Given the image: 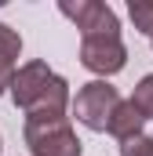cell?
Here are the masks:
<instances>
[{
	"label": "cell",
	"mask_w": 153,
	"mask_h": 156,
	"mask_svg": "<svg viewBox=\"0 0 153 156\" xmlns=\"http://www.w3.org/2000/svg\"><path fill=\"white\" fill-rule=\"evenodd\" d=\"M58 11L80 29V40H113L120 37V18L102 0H62Z\"/></svg>",
	"instance_id": "obj_2"
},
{
	"label": "cell",
	"mask_w": 153,
	"mask_h": 156,
	"mask_svg": "<svg viewBox=\"0 0 153 156\" xmlns=\"http://www.w3.org/2000/svg\"><path fill=\"white\" fill-rule=\"evenodd\" d=\"M120 156H153V138L142 131V134H131L120 142Z\"/></svg>",
	"instance_id": "obj_11"
},
{
	"label": "cell",
	"mask_w": 153,
	"mask_h": 156,
	"mask_svg": "<svg viewBox=\"0 0 153 156\" xmlns=\"http://www.w3.org/2000/svg\"><path fill=\"white\" fill-rule=\"evenodd\" d=\"M11 73H15L11 66H0V98H4V94H7V87H11Z\"/></svg>",
	"instance_id": "obj_12"
},
{
	"label": "cell",
	"mask_w": 153,
	"mask_h": 156,
	"mask_svg": "<svg viewBox=\"0 0 153 156\" xmlns=\"http://www.w3.org/2000/svg\"><path fill=\"white\" fill-rule=\"evenodd\" d=\"M80 66L88 73H95L99 80L117 76L128 66V47H124L120 37H113V40H80Z\"/></svg>",
	"instance_id": "obj_4"
},
{
	"label": "cell",
	"mask_w": 153,
	"mask_h": 156,
	"mask_svg": "<svg viewBox=\"0 0 153 156\" xmlns=\"http://www.w3.org/2000/svg\"><path fill=\"white\" fill-rule=\"evenodd\" d=\"M0 156H4V138H0Z\"/></svg>",
	"instance_id": "obj_13"
},
{
	"label": "cell",
	"mask_w": 153,
	"mask_h": 156,
	"mask_svg": "<svg viewBox=\"0 0 153 156\" xmlns=\"http://www.w3.org/2000/svg\"><path fill=\"white\" fill-rule=\"evenodd\" d=\"M26 145L33 156H80L84 142L76 138L69 116L66 120H40V123H26Z\"/></svg>",
	"instance_id": "obj_3"
},
{
	"label": "cell",
	"mask_w": 153,
	"mask_h": 156,
	"mask_svg": "<svg viewBox=\"0 0 153 156\" xmlns=\"http://www.w3.org/2000/svg\"><path fill=\"white\" fill-rule=\"evenodd\" d=\"M139 113L146 120H153V73H146V76L135 83V91H131V98H128Z\"/></svg>",
	"instance_id": "obj_10"
},
{
	"label": "cell",
	"mask_w": 153,
	"mask_h": 156,
	"mask_svg": "<svg viewBox=\"0 0 153 156\" xmlns=\"http://www.w3.org/2000/svg\"><path fill=\"white\" fill-rule=\"evenodd\" d=\"M128 15L142 37L153 40V0H128Z\"/></svg>",
	"instance_id": "obj_9"
},
{
	"label": "cell",
	"mask_w": 153,
	"mask_h": 156,
	"mask_svg": "<svg viewBox=\"0 0 153 156\" xmlns=\"http://www.w3.org/2000/svg\"><path fill=\"white\" fill-rule=\"evenodd\" d=\"M51 76H55V69H51L47 62H40V58L26 62V66H18V69L11 73V87H7L11 102H15V105L26 113V109L37 102L40 94H44V87L51 83Z\"/></svg>",
	"instance_id": "obj_5"
},
{
	"label": "cell",
	"mask_w": 153,
	"mask_h": 156,
	"mask_svg": "<svg viewBox=\"0 0 153 156\" xmlns=\"http://www.w3.org/2000/svg\"><path fill=\"white\" fill-rule=\"evenodd\" d=\"M120 94H117L113 83L106 80H88L73 98H69V113L76 116V123H84L88 131H106L110 113L117 109Z\"/></svg>",
	"instance_id": "obj_1"
},
{
	"label": "cell",
	"mask_w": 153,
	"mask_h": 156,
	"mask_svg": "<svg viewBox=\"0 0 153 156\" xmlns=\"http://www.w3.org/2000/svg\"><path fill=\"white\" fill-rule=\"evenodd\" d=\"M69 80L66 76H51V83L44 87V94H40L37 102L26 109V123H40V120H66L69 113Z\"/></svg>",
	"instance_id": "obj_6"
},
{
	"label": "cell",
	"mask_w": 153,
	"mask_h": 156,
	"mask_svg": "<svg viewBox=\"0 0 153 156\" xmlns=\"http://www.w3.org/2000/svg\"><path fill=\"white\" fill-rule=\"evenodd\" d=\"M18 55H22V37H18V29H11L7 22H0V66H11V69H15Z\"/></svg>",
	"instance_id": "obj_8"
},
{
	"label": "cell",
	"mask_w": 153,
	"mask_h": 156,
	"mask_svg": "<svg viewBox=\"0 0 153 156\" xmlns=\"http://www.w3.org/2000/svg\"><path fill=\"white\" fill-rule=\"evenodd\" d=\"M142 123H146V116H142L128 98H120V102H117V109L110 113L106 131L113 134L117 142H124V138H131V134H142Z\"/></svg>",
	"instance_id": "obj_7"
}]
</instances>
